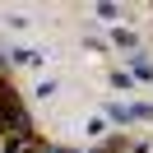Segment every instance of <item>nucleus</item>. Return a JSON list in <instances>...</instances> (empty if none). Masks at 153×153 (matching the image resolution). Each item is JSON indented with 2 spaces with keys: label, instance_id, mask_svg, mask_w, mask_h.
<instances>
[{
  "label": "nucleus",
  "instance_id": "4",
  "mask_svg": "<svg viewBox=\"0 0 153 153\" xmlns=\"http://www.w3.org/2000/svg\"><path fill=\"white\" fill-rule=\"evenodd\" d=\"M111 42L125 47V51H139V33H134V28H111Z\"/></svg>",
  "mask_w": 153,
  "mask_h": 153
},
{
  "label": "nucleus",
  "instance_id": "5",
  "mask_svg": "<svg viewBox=\"0 0 153 153\" xmlns=\"http://www.w3.org/2000/svg\"><path fill=\"white\" fill-rule=\"evenodd\" d=\"M134 84H139V79H134L130 70H111V88L116 93H134Z\"/></svg>",
  "mask_w": 153,
  "mask_h": 153
},
{
  "label": "nucleus",
  "instance_id": "2",
  "mask_svg": "<svg viewBox=\"0 0 153 153\" xmlns=\"http://www.w3.org/2000/svg\"><path fill=\"white\" fill-rule=\"evenodd\" d=\"M125 65H130V74H134V79L153 84V60L144 56V51H130V56H125Z\"/></svg>",
  "mask_w": 153,
  "mask_h": 153
},
{
  "label": "nucleus",
  "instance_id": "6",
  "mask_svg": "<svg viewBox=\"0 0 153 153\" xmlns=\"http://www.w3.org/2000/svg\"><path fill=\"white\" fill-rule=\"evenodd\" d=\"M33 93H37V102H51V97L60 93V84H56V79H42V84L33 88Z\"/></svg>",
  "mask_w": 153,
  "mask_h": 153
},
{
  "label": "nucleus",
  "instance_id": "3",
  "mask_svg": "<svg viewBox=\"0 0 153 153\" xmlns=\"http://www.w3.org/2000/svg\"><path fill=\"white\" fill-rule=\"evenodd\" d=\"M10 65H28V70H42V65H47V56H42V51H33V47H14V51H10Z\"/></svg>",
  "mask_w": 153,
  "mask_h": 153
},
{
  "label": "nucleus",
  "instance_id": "7",
  "mask_svg": "<svg viewBox=\"0 0 153 153\" xmlns=\"http://www.w3.org/2000/svg\"><path fill=\"white\" fill-rule=\"evenodd\" d=\"M93 14H97V19H102V23H116V19H121V5H93Z\"/></svg>",
  "mask_w": 153,
  "mask_h": 153
},
{
  "label": "nucleus",
  "instance_id": "1",
  "mask_svg": "<svg viewBox=\"0 0 153 153\" xmlns=\"http://www.w3.org/2000/svg\"><path fill=\"white\" fill-rule=\"evenodd\" d=\"M107 121H116V125L153 121V107H149V102H107Z\"/></svg>",
  "mask_w": 153,
  "mask_h": 153
},
{
  "label": "nucleus",
  "instance_id": "8",
  "mask_svg": "<svg viewBox=\"0 0 153 153\" xmlns=\"http://www.w3.org/2000/svg\"><path fill=\"white\" fill-rule=\"evenodd\" d=\"M42 153H70V149H60V144H51V149H42Z\"/></svg>",
  "mask_w": 153,
  "mask_h": 153
}]
</instances>
